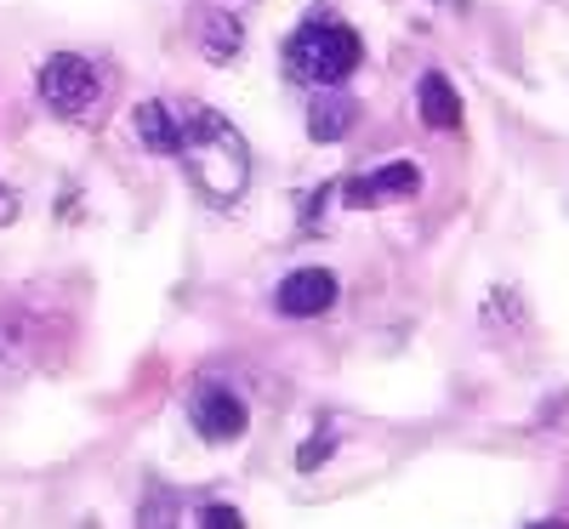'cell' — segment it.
<instances>
[{"label":"cell","instance_id":"obj_2","mask_svg":"<svg viewBox=\"0 0 569 529\" xmlns=\"http://www.w3.org/2000/svg\"><path fill=\"white\" fill-rule=\"evenodd\" d=\"M34 86H40V103L52 109L58 120L91 126V120H103V109H109L114 74L98 58H86V52H58V58L40 63Z\"/></svg>","mask_w":569,"mask_h":529},{"label":"cell","instance_id":"obj_7","mask_svg":"<svg viewBox=\"0 0 569 529\" xmlns=\"http://www.w3.org/2000/svg\"><path fill=\"white\" fill-rule=\"evenodd\" d=\"M131 131L142 149H154V154H171L177 149V109L171 103H137L131 114Z\"/></svg>","mask_w":569,"mask_h":529},{"label":"cell","instance_id":"obj_8","mask_svg":"<svg viewBox=\"0 0 569 529\" xmlns=\"http://www.w3.org/2000/svg\"><path fill=\"white\" fill-rule=\"evenodd\" d=\"M416 103H421V120L433 126V131H450L461 120V103H456V86L445 74H421L416 86Z\"/></svg>","mask_w":569,"mask_h":529},{"label":"cell","instance_id":"obj_10","mask_svg":"<svg viewBox=\"0 0 569 529\" xmlns=\"http://www.w3.org/2000/svg\"><path fill=\"white\" fill-rule=\"evenodd\" d=\"M206 52H211V63H228L233 52H240V18L211 12V23H206Z\"/></svg>","mask_w":569,"mask_h":529},{"label":"cell","instance_id":"obj_1","mask_svg":"<svg viewBox=\"0 0 569 529\" xmlns=\"http://www.w3.org/2000/svg\"><path fill=\"white\" fill-rule=\"evenodd\" d=\"M171 109H177V149L171 154L188 166V177L200 182V194L211 206H233L251 182L246 137L206 103H171Z\"/></svg>","mask_w":569,"mask_h":529},{"label":"cell","instance_id":"obj_4","mask_svg":"<svg viewBox=\"0 0 569 529\" xmlns=\"http://www.w3.org/2000/svg\"><path fill=\"white\" fill-rule=\"evenodd\" d=\"M330 302H337V273H330V268H297L273 291V308L284 319H319Z\"/></svg>","mask_w":569,"mask_h":529},{"label":"cell","instance_id":"obj_13","mask_svg":"<svg viewBox=\"0 0 569 529\" xmlns=\"http://www.w3.org/2000/svg\"><path fill=\"white\" fill-rule=\"evenodd\" d=\"M12 217H18V194H12L7 182H0V222H12Z\"/></svg>","mask_w":569,"mask_h":529},{"label":"cell","instance_id":"obj_3","mask_svg":"<svg viewBox=\"0 0 569 529\" xmlns=\"http://www.w3.org/2000/svg\"><path fill=\"white\" fill-rule=\"evenodd\" d=\"M359 58H365L359 34H353L348 23H330V18L302 23L291 40H284V69H291L297 80H308V86H337V80H348V74L359 69Z\"/></svg>","mask_w":569,"mask_h":529},{"label":"cell","instance_id":"obj_12","mask_svg":"<svg viewBox=\"0 0 569 529\" xmlns=\"http://www.w3.org/2000/svg\"><path fill=\"white\" fill-rule=\"evenodd\" d=\"M200 529H246V518L233 507H200Z\"/></svg>","mask_w":569,"mask_h":529},{"label":"cell","instance_id":"obj_5","mask_svg":"<svg viewBox=\"0 0 569 529\" xmlns=\"http://www.w3.org/2000/svg\"><path fill=\"white\" fill-rule=\"evenodd\" d=\"M188 416H194V432L211 439V445H228V439H240V432H246V405L233 399L228 388H200Z\"/></svg>","mask_w":569,"mask_h":529},{"label":"cell","instance_id":"obj_9","mask_svg":"<svg viewBox=\"0 0 569 529\" xmlns=\"http://www.w3.org/2000/svg\"><path fill=\"white\" fill-rule=\"evenodd\" d=\"M353 98H319L313 109H308V131L319 137V142H337V137H348V126H353Z\"/></svg>","mask_w":569,"mask_h":529},{"label":"cell","instance_id":"obj_6","mask_svg":"<svg viewBox=\"0 0 569 529\" xmlns=\"http://www.w3.org/2000/svg\"><path fill=\"white\" fill-rule=\"evenodd\" d=\"M421 188V171L410 166V160H393V166H382V171H365V177H353L348 182V206H388V200H410Z\"/></svg>","mask_w":569,"mask_h":529},{"label":"cell","instance_id":"obj_14","mask_svg":"<svg viewBox=\"0 0 569 529\" xmlns=\"http://www.w3.org/2000/svg\"><path fill=\"white\" fill-rule=\"evenodd\" d=\"M536 529H558V523H536Z\"/></svg>","mask_w":569,"mask_h":529},{"label":"cell","instance_id":"obj_11","mask_svg":"<svg viewBox=\"0 0 569 529\" xmlns=\"http://www.w3.org/2000/svg\"><path fill=\"white\" fill-rule=\"evenodd\" d=\"M137 529H177V501H171L166 490H154L149 507L137 512Z\"/></svg>","mask_w":569,"mask_h":529}]
</instances>
